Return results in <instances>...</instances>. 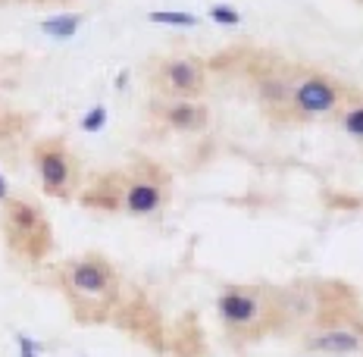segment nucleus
<instances>
[{"label": "nucleus", "mask_w": 363, "mask_h": 357, "mask_svg": "<svg viewBox=\"0 0 363 357\" xmlns=\"http://www.w3.org/2000/svg\"><path fill=\"white\" fill-rule=\"evenodd\" d=\"M6 235H10V245L26 254L28 260H41L50 251V226L44 214L28 201H6Z\"/></svg>", "instance_id": "nucleus-3"}, {"label": "nucleus", "mask_w": 363, "mask_h": 357, "mask_svg": "<svg viewBox=\"0 0 363 357\" xmlns=\"http://www.w3.org/2000/svg\"><path fill=\"white\" fill-rule=\"evenodd\" d=\"M66 285H69L72 295L88 301H107L116 295V270H113L110 260L97 254H85L75 257V260L66 263Z\"/></svg>", "instance_id": "nucleus-4"}, {"label": "nucleus", "mask_w": 363, "mask_h": 357, "mask_svg": "<svg viewBox=\"0 0 363 357\" xmlns=\"http://www.w3.org/2000/svg\"><path fill=\"white\" fill-rule=\"evenodd\" d=\"M160 119L176 132H201L210 123V110L198 101H172L163 107Z\"/></svg>", "instance_id": "nucleus-10"}, {"label": "nucleus", "mask_w": 363, "mask_h": 357, "mask_svg": "<svg viewBox=\"0 0 363 357\" xmlns=\"http://www.w3.org/2000/svg\"><path fill=\"white\" fill-rule=\"evenodd\" d=\"M347 104V88L338 79H332L326 72H304L298 82L291 85V101L289 113L291 119H323L338 113Z\"/></svg>", "instance_id": "nucleus-1"}, {"label": "nucleus", "mask_w": 363, "mask_h": 357, "mask_svg": "<svg viewBox=\"0 0 363 357\" xmlns=\"http://www.w3.org/2000/svg\"><path fill=\"white\" fill-rule=\"evenodd\" d=\"M207 16H210V22L225 26V28H235V26H241V19H245L238 6H232V4H213L207 10Z\"/></svg>", "instance_id": "nucleus-14"}, {"label": "nucleus", "mask_w": 363, "mask_h": 357, "mask_svg": "<svg viewBox=\"0 0 363 357\" xmlns=\"http://www.w3.org/2000/svg\"><path fill=\"white\" fill-rule=\"evenodd\" d=\"M338 126L351 141L363 144V101H351L338 110Z\"/></svg>", "instance_id": "nucleus-12"}, {"label": "nucleus", "mask_w": 363, "mask_h": 357, "mask_svg": "<svg viewBox=\"0 0 363 357\" xmlns=\"http://www.w3.org/2000/svg\"><path fill=\"white\" fill-rule=\"evenodd\" d=\"M82 22H85L82 13H60V16H48L38 28H41V35L54 38V41H72L79 35Z\"/></svg>", "instance_id": "nucleus-11"}, {"label": "nucleus", "mask_w": 363, "mask_h": 357, "mask_svg": "<svg viewBox=\"0 0 363 357\" xmlns=\"http://www.w3.org/2000/svg\"><path fill=\"white\" fill-rule=\"evenodd\" d=\"M35 166L41 188L50 197H69L75 185V160L60 141H41L35 148Z\"/></svg>", "instance_id": "nucleus-5"}, {"label": "nucleus", "mask_w": 363, "mask_h": 357, "mask_svg": "<svg viewBox=\"0 0 363 357\" xmlns=\"http://www.w3.org/2000/svg\"><path fill=\"white\" fill-rule=\"evenodd\" d=\"M6 201H10V182L0 172V204H6Z\"/></svg>", "instance_id": "nucleus-17"}, {"label": "nucleus", "mask_w": 363, "mask_h": 357, "mask_svg": "<svg viewBox=\"0 0 363 357\" xmlns=\"http://www.w3.org/2000/svg\"><path fill=\"white\" fill-rule=\"evenodd\" d=\"M304 351L320 357H354L363 351V332L354 326H326L304 339Z\"/></svg>", "instance_id": "nucleus-7"}, {"label": "nucleus", "mask_w": 363, "mask_h": 357, "mask_svg": "<svg viewBox=\"0 0 363 357\" xmlns=\"http://www.w3.org/2000/svg\"><path fill=\"white\" fill-rule=\"evenodd\" d=\"M147 22L154 26H166V28H198L201 19L188 10H150L147 13Z\"/></svg>", "instance_id": "nucleus-13"}, {"label": "nucleus", "mask_w": 363, "mask_h": 357, "mask_svg": "<svg viewBox=\"0 0 363 357\" xmlns=\"http://www.w3.org/2000/svg\"><path fill=\"white\" fill-rule=\"evenodd\" d=\"M360 4H363V0H360Z\"/></svg>", "instance_id": "nucleus-18"}, {"label": "nucleus", "mask_w": 363, "mask_h": 357, "mask_svg": "<svg viewBox=\"0 0 363 357\" xmlns=\"http://www.w3.org/2000/svg\"><path fill=\"white\" fill-rule=\"evenodd\" d=\"M107 107H104V104H94V107H91L85 116H82V132H88V135H97V132H104V128H107Z\"/></svg>", "instance_id": "nucleus-15"}, {"label": "nucleus", "mask_w": 363, "mask_h": 357, "mask_svg": "<svg viewBox=\"0 0 363 357\" xmlns=\"http://www.w3.org/2000/svg\"><path fill=\"white\" fill-rule=\"evenodd\" d=\"M160 88L176 101H194L207 88V66L194 57H169L160 63Z\"/></svg>", "instance_id": "nucleus-6"}, {"label": "nucleus", "mask_w": 363, "mask_h": 357, "mask_svg": "<svg viewBox=\"0 0 363 357\" xmlns=\"http://www.w3.org/2000/svg\"><path fill=\"white\" fill-rule=\"evenodd\" d=\"M166 204V185L157 179H147V176H135V179H125L123 185V201L119 207L132 216H150L157 210H163Z\"/></svg>", "instance_id": "nucleus-8"}, {"label": "nucleus", "mask_w": 363, "mask_h": 357, "mask_svg": "<svg viewBox=\"0 0 363 357\" xmlns=\"http://www.w3.org/2000/svg\"><path fill=\"white\" fill-rule=\"evenodd\" d=\"M16 351L19 357H41V345L26 332H16Z\"/></svg>", "instance_id": "nucleus-16"}, {"label": "nucleus", "mask_w": 363, "mask_h": 357, "mask_svg": "<svg viewBox=\"0 0 363 357\" xmlns=\"http://www.w3.org/2000/svg\"><path fill=\"white\" fill-rule=\"evenodd\" d=\"M216 317L235 336H251L267 320V295L251 285H229L216 295Z\"/></svg>", "instance_id": "nucleus-2"}, {"label": "nucleus", "mask_w": 363, "mask_h": 357, "mask_svg": "<svg viewBox=\"0 0 363 357\" xmlns=\"http://www.w3.org/2000/svg\"><path fill=\"white\" fill-rule=\"evenodd\" d=\"M291 85L294 82L282 70H269L257 79V97H260V104L272 116H285L289 113V101H291Z\"/></svg>", "instance_id": "nucleus-9"}]
</instances>
